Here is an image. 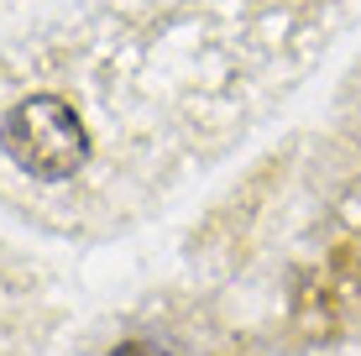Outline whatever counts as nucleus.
<instances>
[{
    "label": "nucleus",
    "mask_w": 361,
    "mask_h": 356,
    "mask_svg": "<svg viewBox=\"0 0 361 356\" xmlns=\"http://www.w3.org/2000/svg\"><path fill=\"white\" fill-rule=\"evenodd\" d=\"M90 32L0 58V200L58 231L126 226L157 183V131H142L126 68Z\"/></svg>",
    "instance_id": "nucleus-1"
},
{
    "label": "nucleus",
    "mask_w": 361,
    "mask_h": 356,
    "mask_svg": "<svg viewBox=\"0 0 361 356\" xmlns=\"http://www.w3.org/2000/svg\"><path fill=\"white\" fill-rule=\"evenodd\" d=\"M345 110L356 116V126H361V68L351 73V84H345Z\"/></svg>",
    "instance_id": "nucleus-2"
},
{
    "label": "nucleus",
    "mask_w": 361,
    "mask_h": 356,
    "mask_svg": "<svg viewBox=\"0 0 361 356\" xmlns=\"http://www.w3.org/2000/svg\"><path fill=\"white\" fill-rule=\"evenodd\" d=\"M110 356H168V351H157V346H147V340H126V346H116Z\"/></svg>",
    "instance_id": "nucleus-3"
}]
</instances>
